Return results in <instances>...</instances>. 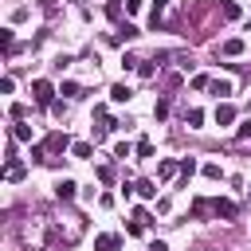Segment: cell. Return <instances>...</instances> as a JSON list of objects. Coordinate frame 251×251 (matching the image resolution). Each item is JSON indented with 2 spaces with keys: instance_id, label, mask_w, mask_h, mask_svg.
<instances>
[{
  "instance_id": "1",
  "label": "cell",
  "mask_w": 251,
  "mask_h": 251,
  "mask_svg": "<svg viewBox=\"0 0 251 251\" xmlns=\"http://www.w3.org/2000/svg\"><path fill=\"white\" fill-rule=\"evenodd\" d=\"M31 98H35L39 106H51V102H55V86H51L47 78H31Z\"/></svg>"
},
{
  "instance_id": "2",
  "label": "cell",
  "mask_w": 251,
  "mask_h": 251,
  "mask_svg": "<svg viewBox=\"0 0 251 251\" xmlns=\"http://www.w3.org/2000/svg\"><path fill=\"white\" fill-rule=\"evenodd\" d=\"M212 118H216V126H231V122H235V106H231V102H220V106L212 110Z\"/></svg>"
},
{
  "instance_id": "3",
  "label": "cell",
  "mask_w": 251,
  "mask_h": 251,
  "mask_svg": "<svg viewBox=\"0 0 251 251\" xmlns=\"http://www.w3.org/2000/svg\"><path fill=\"white\" fill-rule=\"evenodd\" d=\"M94 247H98V251H118V247H122V235L102 231V235H94Z\"/></svg>"
},
{
  "instance_id": "4",
  "label": "cell",
  "mask_w": 251,
  "mask_h": 251,
  "mask_svg": "<svg viewBox=\"0 0 251 251\" xmlns=\"http://www.w3.org/2000/svg\"><path fill=\"white\" fill-rule=\"evenodd\" d=\"M43 149H47V153H63V149H71V137H67V133H51V137L43 141Z\"/></svg>"
},
{
  "instance_id": "5",
  "label": "cell",
  "mask_w": 251,
  "mask_h": 251,
  "mask_svg": "<svg viewBox=\"0 0 251 251\" xmlns=\"http://www.w3.org/2000/svg\"><path fill=\"white\" fill-rule=\"evenodd\" d=\"M212 212H216L220 220H235V212H239V208H235L231 200H220V196H216V200H212Z\"/></svg>"
},
{
  "instance_id": "6",
  "label": "cell",
  "mask_w": 251,
  "mask_h": 251,
  "mask_svg": "<svg viewBox=\"0 0 251 251\" xmlns=\"http://www.w3.org/2000/svg\"><path fill=\"white\" fill-rule=\"evenodd\" d=\"M129 39H137V27L126 20V24H118V31H114V43H129Z\"/></svg>"
},
{
  "instance_id": "7",
  "label": "cell",
  "mask_w": 251,
  "mask_h": 251,
  "mask_svg": "<svg viewBox=\"0 0 251 251\" xmlns=\"http://www.w3.org/2000/svg\"><path fill=\"white\" fill-rule=\"evenodd\" d=\"M176 173H180V165H176V161H173V157H165V161H161V165H157V176H161V180H173V176H176Z\"/></svg>"
},
{
  "instance_id": "8",
  "label": "cell",
  "mask_w": 251,
  "mask_h": 251,
  "mask_svg": "<svg viewBox=\"0 0 251 251\" xmlns=\"http://www.w3.org/2000/svg\"><path fill=\"white\" fill-rule=\"evenodd\" d=\"M75 188H78V184H75L71 176H63V180L55 184V196H59V200H75Z\"/></svg>"
},
{
  "instance_id": "9",
  "label": "cell",
  "mask_w": 251,
  "mask_h": 251,
  "mask_svg": "<svg viewBox=\"0 0 251 251\" xmlns=\"http://www.w3.org/2000/svg\"><path fill=\"white\" fill-rule=\"evenodd\" d=\"M129 98H133V90H129L126 82H114V86H110V102H129Z\"/></svg>"
},
{
  "instance_id": "10",
  "label": "cell",
  "mask_w": 251,
  "mask_h": 251,
  "mask_svg": "<svg viewBox=\"0 0 251 251\" xmlns=\"http://www.w3.org/2000/svg\"><path fill=\"white\" fill-rule=\"evenodd\" d=\"M24 173H27V165H24V161H8V169H4V180H24Z\"/></svg>"
},
{
  "instance_id": "11",
  "label": "cell",
  "mask_w": 251,
  "mask_h": 251,
  "mask_svg": "<svg viewBox=\"0 0 251 251\" xmlns=\"http://www.w3.org/2000/svg\"><path fill=\"white\" fill-rule=\"evenodd\" d=\"M165 8H169V0H153V8H149V24H153V27H161V16H165Z\"/></svg>"
},
{
  "instance_id": "12",
  "label": "cell",
  "mask_w": 251,
  "mask_h": 251,
  "mask_svg": "<svg viewBox=\"0 0 251 251\" xmlns=\"http://www.w3.org/2000/svg\"><path fill=\"white\" fill-rule=\"evenodd\" d=\"M71 153H75L78 161H86V157H94V145H90V141H75V145H71Z\"/></svg>"
},
{
  "instance_id": "13",
  "label": "cell",
  "mask_w": 251,
  "mask_h": 251,
  "mask_svg": "<svg viewBox=\"0 0 251 251\" xmlns=\"http://www.w3.org/2000/svg\"><path fill=\"white\" fill-rule=\"evenodd\" d=\"M133 188H137V196H145V200H157V184H153V180H137Z\"/></svg>"
},
{
  "instance_id": "14",
  "label": "cell",
  "mask_w": 251,
  "mask_h": 251,
  "mask_svg": "<svg viewBox=\"0 0 251 251\" xmlns=\"http://www.w3.org/2000/svg\"><path fill=\"white\" fill-rule=\"evenodd\" d=\"M12 141H31V126L16 122V126H12Z\"/></svg>"
},
{
  "instance_id": "15",
  "label": "cell",
  "mask_w": 251,
  "mask_h": 251,
  "mask_svg": "<svg viewBox=\"0 0 251 251\" xmlns=\"http://www.w3.org/2000/svg\"><path fill=\"white\" fill-rule=\"evenodd\" d=\"M224 55H243V39H224Z\"/></svg>"
},
{
  "instance_id": "16",
  "label": "cell",
  "mask_w": 251,
  "mask_h": 251,
  "mask_svg": "<svg viewBox=\"0 0 251 251\" xmlns=\"http://www.w3.org/2000/svg\"><path fill=\"white\" fill-rule=\"evenodd\" d=\"M59 94H67V98H82V86H78V82H71V78H67V82H63V86H59Z\"/></svg>"
},
{
  "instance_id": "17",
  "label": "cell",
  "mask_w": 251,
  "mask_h": 251,
  "mask_svg": "<svg viewBox=\"0 0 251 251\" xmlns=\"http://www.w3.org/2000/svg\"><path fill=\"white\" fill-rule=\"evenodd\" d=\"M184 122H188V129H200V126H204V110H188Z\"/></svg>"
},
{
  "instance_id": "18",
  "label": "cell",
  "mask_w": 251,
  "mask_h": 251,
  "mask_svg": "<svg viewBox=\"0 0 251 251\" xmlns=\"http://www.w3.org/2000/svg\"><path fill=\"white\" fill-rule=\"evenodd\" d=\"M208 212H212V200H192V216L196 220H204Z\"/></svg>"
},
{
  "instance_id": "19",
  "label": "cell",
  "mask_w": 251,
  "mask_h": 251,
  "mask_svg": "<svg viewBox=\"0 0 251 251\" xmlns=\"http://www.w3.org/2000/svg\"><path fill=\"white\" fill-rule=\"evenodd\" d=\"M220 8H224V20H239V4L235 0H220Z\"/></svg>"
},
{
  "instance_id": "20",
  "label": "cell",
  "mask_w": 251,
  "mask_h": 251,
  "mask_svg": "<svg viewBox=\"0 0 251 251\" xmlns=\"http://www.w3.org/2000/svg\"><path fill=\"white\" fill-rule=\"evenodd\" d=\"M106 20H114V24L122 20V0H110V4H106Z\"/></svg>"
},
{
  "instance_id": "21",
  "label": "cell",
  "mask_w": 251,
  "mask_h": 251,
  "mask_svg": "<svg viewBox=\"0 0 251 251\" xmlns=\"http://www.w3.org/2000/svg\"><path fill=\"white\" fill-rule=\"evenodd\" d=\"M153 63H157V59H141L137 75H141V78H153V75H157V67H153Z\"/></svg>"
},
{
  "instance_id": "22",
  "label": "cell",
  "mask_w": 251,
  "mask_h": 251,
  "mask_svg": "<svg viewBox=\"0 0 251 251\" xmlns=\"http://www.w3.org/2000/svg\"><path fill=\"white\" fill-rule=\"evenodd\" d=\"M208 90H212V94H220V98H224V94H231V82H227V78H216V82H212V86H208Z\"/></svg>"
},
{
  "instance_id": "23",
  "label": "cell",
  "mask_w": 251,
  "mask_h": 251,
  "mask_svg": "<svg viewBox=\"0 0 251 251\" xmlns=\"http://www.w3.org/2000/svg\"><path fill=\"white\" fill-rule=\"evenodd\" d=\"M133 153H137V157H153V141H149V137H141V141L133 145Z\"/></svg>"
},
{
  "instance_id": "24",
  "label": "cell",
  "mask_w": 251,
  "mask_h": 251,
  "mask_svg": "<svg viewBox=\"0 0 251 251\" xmlns=\"http://www.w3.org/2000/svg\"><path fill=\"white\" fill-rule=\"evenodd\" d=\"M153 118H157V122H165V118H169V102H165V98H161V102H153Z\"/></svg>"
},
{
  "instance_id": "25",
  "label": "cell",
  "mask_w": 251,
  "mask_h": 251,
  "mask_svg": "<svg viewBox=\"0 0 251 251\" xmlns=\"http://www.w3.org/2000/svg\"><path fill=\"white\" fill-rule=\"evenodd\" d=\"M129 153H133V145H129V141H118V145H114V157H118V161H126Z\"/></svg>"
},
{
  "instance_id": "26",
  "label": "cell",
  "mask_w": 251,
  "mask_h": 251,
  "mask_svg": "<svg viewBox=\"0 0 251 251\" xmlns=\"http://www.w3.org/2000/svg\"><path fill=\"white\" fill-rule=\"evenodd\" d=\"M204 176H208V180H220V176H224V169H220L216 161H208V165H204Z\"/></svg>"
},
{
  "instance_id": "27",
  "label": "cell",
  "mask_w": 251,
  "mask_h": 251,
  "mask_svg": "<svg viewBox=\"0 0 251 251\" xmlns=\"http://www.w3.org/2000/svg\"><path fill=\"white\" fill-rule=\"evenodd\" d=\"M208 86H212L208 75H192V90H208Z\"/></svg>"
},
{
  "instance_id": "28",
  "label": "cell",
  "mask_w": 251,
  "mask_h": 251,
  "mask_svg": "<svg viewBox=\"0 0 251 251\" xmlns=\"http://www.w3.org/2000/svg\"><path fill=\"white\" fill-rule=\"evenodd\" d=\"M192 173H196V161H192V157H184V161H180V176H184V180H188V176H192Z\"/></svg>"
},
{
  "instance_id": "29",
  "label": "cell",
  "mask_w": 251,
  "mask_h": 251,
  "mask_svg": "<svg viewBox=\"0 0 251 251\" xmlns=\"http://www.w3.org/2000/svg\"><path fill=\"white\" fill-rule=\"evenodd\" d=\"M0 90H4V94H12V90H16V78H12V75H4V82H0Z\"/></svg>"
},
{
  "instance_id": "30",
  "label": "cell",
  "mask_w": 251,
  "mask_h": 251,
  "mask_svg": "<svg viewBox=\"0 0 251 251\" xmlns=\"http://www.w3.org/2000/svg\"><path fill=\"white\" fill-rule=\"evenodd\" d=\"M98 180H106V184L114 180V173H110V165H98Z\"/></svg>"
},
{
  "instance_id": "31",
  "label": "cell",
  "mask_w": 251,
  "mask_h": 251,
  "mask_svg": "<svg viewBox=\"0 0 251 251\" xmlns=\"http://www.w3.org/2000/svg\"><path fill=\"white\" fill-rule=\"evenodd\" d=\"M133 220H137V224H153V216H149L145 208H137V212H133Z\"/></svg>"
},
{
  "instance_id": "32",
  "label": "cell",
  "mask_w": 251,
  "mask_h": 251,
  "mask_svg": "<svg viewBox=\"0 0 251 251\" xmlns=\"http://www.w3.org/2000/svg\"><path fill=\"white\" fill-rule=\"evenodd\" d=\"M126 231H129V235H141V231H145V224H137V220H129V224H126Z\"/></svg>"
},
{
  "instance_id": "33",
  "label": "cell",
  "mask_w": 251,
  "mask_h": 251,
  "mask_svg": "<svg viewBox=\"0 0 251 251\" xmlns=\"http://www.w3.org/2000/svg\"><path fill=\"white\" fill-rule=\"evenodd\" d=\"M235 133H239V137L247 141V137H251V118H247V122H239V129H235Z\"/></svg>"
},
{
  "instance_id": "34",
  "label": "cell",
  "mask_w": 251,
  "mask_h": 251,
  "mask_svg": "<svg viewBox=\"0 0 251 251\" xmlns=\"http://www.w3.org/2000/svg\"><path fill=\"white\" fill-rule=\"evenodd\" d=\"M145 251H169V243H165V239H153V243H149Z\"/></svg>"
},
{
  "instance_id": "35",
  "label": "cell",
  "mask_w": 251,
  "mask_h": 251,
  "mask_svg": "<svg viewBox=\"0 0 251 251\" xmlns=\"http://www.w3.org/2000/svg\"><path fill=\"white\" fill-rule=\"evenodd\" d=\"M39 4H43V8H47V4H51V0H39Z\"/></svg>"
},
{
  "instance_id": "36",
  "label": "cell",
  "mask_w": 251,
  "mask_h": 251,
  "mask_svg": "<svg viewBox=\"0 0 251 251\" xmlns=\"http://www.w3.org/2000/svg\"><path fill=\"white\" fill-rule=\"evenodd\" d=\"M247 27H251V20H247Z\"/></svg>"
}]
</instances>
